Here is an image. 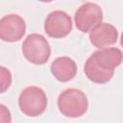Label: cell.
<instances>
[{
    "instance_id": "ba28073f",
    "label": "cell",
    "mask_w": 123,
    "mask_h": 123,
    "mask_svg": "<svg viewBox=\"0 0 123 123\" xmlns=\"http://www.w3.org/2000/svg\"><path fill=\"white\" fill-rule=\"evenodd\" d=\"M90 58L102 69L114 71L115 67L123 62V53L116 47H108L94 51Z\"/></svg>"
},
{
    "instance_id": "8fae6325",
    "label": "cell",
    "mask_w": 123,
    "mask_h": 123,
    "mask_svg": "<svg viewBox=\"0 0 123 123\" xmlns=\"http://www.w3.org/2000/svg\"><path fill=\"white\" fill-rule=\"evenodd\" d=\"M0 75H1V92H5L12 84V73L9 69L4 66L0 67Z\"/></svg>"
},
{
    "instance_id": "3957f363",
    "label": "cell",
    "mask_w": 123,
    "mask_h": 123,
    "mask_svg": "<svg viewBox=\"0 0 123 123\" xmlns=\"http://www.w3.org/2000/svg\"><path fill=\"white\" fill-rule=\"evenodd\" d=\"M22 54L31 63L39 65L48 62L51 48L48 40L40 34H30L22 43Z\"/></svg>"
},
{
    "instance_id": "6da1fadb",
    "label": "cell",
    "mask_w": 123,
    "mask_h": 123,
    "mask_svg": "<svg viewBox=\"0 0 123 123\" xmlns=\"http://www.w3.org/2000/svg\"><path fill=\"white\" fill-rule=\"evenodd\" d=\"M59 111L66 117L77 118L84 115L88 109L87 97L78 88H67L58 97Z\"/></svg>"
},
{
    "instance_id": "277c9868",
    "label": "cell",
    "mask_w": 123,
    "mask_h": 123,
    "mask_svg": "<svg viewBox=\"0 0 123 123\" xmlns=\"http://www.w3.org/2000/svg\"><path fill=\"white\" fill-rule=\"evenodd\" d=\"M102 19L103 12L101 7L92 2L81 5L74 15L75 25L83 33L90 32L94 27L102 23Z\"/></svg>"
},
{
    "instance_id": "52a82bcc",
    "label": "cell",
    "mask_w": 123,
    "mask_h": 123,
    "mask_svg": "<svg viewBox=\"0 0 123 123\" xmlns=\"http://www.w3.org/2000/svg\"><path fill=\"white\" fill-rule=\"evenodd\" d=\"M118 37L117 29L110 23H100L89 32V40L98 49L108 48L114 44Z\"/></svg>"
},
{
    "instance_id": "9c48e42d",
    "label": "cell",
    "mask_w": 123,
    "mask_h": 123,
    "mask_svg": "<svg viewBox=\"0 0 123 123\" xmlns=\"http://www.w3.org/2000/svg\"><path fill=\"white\" fill-rule=\"evenodd\" d=\"M51 73L60 82H68L77 74V64L69 57L63 56L55 59L51 63Z\"/></svg>"
},
{
    "instance_id": "30bf717a",
    "label": "cell",
    "mask_w": 123,
    "mask_h": 123,
    "mask_svg": "<svg viewBox=\"0 0 123 123\" xmlns=\"http://www.w3.org/2000/svg\"><path fill=\"white\" fill-rule=\"evenodd\" d=\"M84 72L88 80L99 85L108 83L114 74V71H108L99 67L90 57L85 62Z\"/></svg>"
},
{
    "instance_id": "7c38bea8",
    "label": "cell",
    "mask_w": 123,
    "mask_h": 123,
    "mask_svg": "<svg viewBox=\"0 0 123 123\" xmlns=\"http://www.w3.org/2000/svg\"><path fill=\"white\" fill-rule=\"evenodd\" d=\"M0 123H11L12 121V116L10 111L4 106L0 105Z\"/></svg>"
},
{
    "instance_id": "4fadbf2b",
    "label": "cell",
    "mask_w": 123,
    "mask_h": 123,
    "mask_svg": "<svg viewBox=\"0 0 123 123\" xmlns=\"http://www.w3.org/2000/svg\"><path fill=\"white\" fill-rule=\"evenodd\" d=\"M120 44H121V46L123 47V33H122V35H121V38H120Z\"/></svg>"
},
{
    "instance_id": "8992f818",
    "label": "cell",
    "mask_w": 123,
    "mask_h": 123,
    "mask_svg": "<svg viewBox=\"0 0 123 123\" xmlns=\"http://www.w3.org/2000/svg\"><path fill=\"white\" fill-rule=\"evenodd\" d=\"M26 32L25 20L18 14L10 13L0 19V38L7 42L20 40Z\"/></svg>"
},
{
    "instance_id": "7a4b0ae2",
    "label": "cell",
    "mask_w": 123,
    "mask_h": 123,
    "mask_svg": "<svg viewBox=\"0 0 123 123\" xmlns=\"http://www.w3.org/2000/svg\"><path fill=\"white\" fill-rule=\"evenodd\" d=\"M18 106L25 115L37 117L45 111L47 108V96L42 88L31 86L21 91L18 98Z\"/></svg>"
},
{
    "instance_id": "5b68a950",
    "label": "cell",
    "mask_w": 123,
    "mask_h": 123,
    "mask_svg": "<svg viewBox=\"0 0 123 123\" xmlns=\"http://www.w3.org/2000/svg\"><path fill=\"white\" fill-rule=\"evenodd\" d=\"M72 30V20L70 15L60 10L51 12L44 21L45 33L53 38H62Z\"/></svg>"
}]
</instances>
